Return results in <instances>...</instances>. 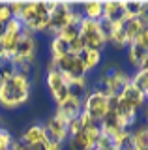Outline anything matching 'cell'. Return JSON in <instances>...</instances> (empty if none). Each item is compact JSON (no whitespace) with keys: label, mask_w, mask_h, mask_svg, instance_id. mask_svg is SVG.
I'll use <instances>...</instances> for the list:
<instances>
[{"label":"cell","mask_w":148,"mask_h":150,"mask_svg":"<svg viewBox=\"0 0 148 150\" xmlns=\"http://www.w3.org/2000/svg\"><path fill=\"white\" fill-rule=\"evenodd\" d=\"M32 92L30 75L15 71L10 79L0 81V107L6 111H13L26 105Z\"/></svg>","instance_id":"obj_1"},{"label":"cell","mask_w":148,"mask_h":150,"mask_svg":"<svg viewBox=\"0 0 148 150\" xmlns=\"http://www.w3.org/2000/svg\"><path fill=\"white\" fill-rule=\"evenodd\" d=\"M36 53H38V40H36V36L28 30H23L10 62L17 69L26 68V66H32L36 62Z\"/></svg>","instance_id":"obj_2"},{"label":"cell","mask_w":148,"mask_h":150,"mask_svg":"<svg viewBox=\"0 0 148 150\" xmlns=\"http://www.w3.org/2000/svg\"><path fill=\"white\" fill-rule=\"evenodd\" d=\"M131 83V75L122 68H109L107 71H103V75L99 77V90H103L107 96H120L122 90Z\"/></svg>","instance_id":"obj_3"},{"label":"cell","mask_w":148,"mask_h":150,"mask_svg":"<svg viewBox=\"0 0 148 150\" xmlns=\"http://www.w3.org/2000/svg\"><path fill=\"white\" fill-rule=\"evenodd\" d=\"M82 112H86L96 124H99L109 112V96L99 88L88 90V94L82 98Z\"/></svg>","instance_id":"obj_4"},{"label":"cell","mask_w":148,"mask_h":150,"mask_svg":"<svg viewBox=\"0 0 148 150\" xmlns=\"http://www.w3.org/2000/svg\"><path fill=\"white\" fill-rule=\"evenodd\" d=\"M79 38L85 43V49H94V51H103L107 45V40L101 30V21H90L82 17L79 25Z\"/></svg>","instance_id":"obj_5"},{"label":"cell","mask_w":148,"mask_h":150,"mask_svg":"<svg viewBox=\"0 0 148 150\" xmlns=\"http://www.w3.org/2000/svg\"><path fill=\"white\" fill-rule=\"evenodd\" d=\"M45 84H47L49 92H51V98L54 100V103H62L66 98L69 96V90H68V84H66V79L60 75V71L54 68L53 60H49L47 64V73H45Z\"/></svg>","instance_id":"obj_6"},{"label":"cell","mask_w":148,"mask_h":150,"mask_svg":"<svg viewBox=\"0 0 148 150\" xmlns=\"http://www.w3.org/2000/svg\"><path fill=\"white\" fill-rule=\"evenodd\" d=\"M73 13H75V9H73L71 4H68V2H56L54 9L49 13V25H47L45 34L58 36L60 30H62V28L71 21Z\"/></svg>","instance_id":"obj_7"},{"label":"cell","mask_w":148,"mask_h":150,"mask_svg":"<svg viewBox=\"0 0 148 150\" xmlns=\"http://www.w3.org/2000/svg\"><path fill=\"white\" fill-rule=\"evenodd\" d=\"M109 111L116 116L120 128L129 129L131 126H135V122H137V109H133L131 105H128L126 101H122L118 96H109Z\"/></svg>","instance_id":"obj_8"},{"label":"cell","mask_w":148,"mask_h":150,"mask_svg":"<svg viewBox=\"0 0 148 150\" xmlns=\"http://www.w3.org/2000/svg\"><path fill=\"white\" fill-rule=\"evenodd\" d=\"M101 131L98 124H92L88 128H82L77 135L68 137V148L69 150H94L96 143H98Z\"/></svg>","instance_id":"obj_9"},{"label":"cell","mask_w":148,"mask_h":150,"mask_svg":"<svg viewBox=\"0 0 148 150\" xmlns=\"http://www.w3.org/2000/svg\"><path fill=\"white\" fill-rule=\"evenodd\" d=\"M54 68L60 71V75H62L66 81H69V79H82L86 77V69L85 66H82L81 58L77 54H66L64 58H58V60H53Z\"/></svg>","instance_id":"obj_10"},{"label":"cell","mask_w":148,"mask_h":150,"mask_svg":"<svg viewBox=\"0 0 148 150\" xmlns=\"http://www.w3.org/2000/svg\"><path fill=\"white\" fill-rule=\"evenodd\" d=\"M23 30H25L23 23L19 21V19H15V17L6 23V32H4L2 40H0V45H2L4 51H6L8 60L11 58V54H13V51H15V45H17V41H19Z\"/></svg>","instance_id":"obj_11"},{"label":"cell","mask_w":148,"mask_h":150,"mask_svg":"<svg viewBox=\"0 0 148 150\" xmlns=\"http://www.w3.org/2000/svg\"><path fill=\"white\" fill-rule=\"evenodd\" d=\"M81 112H82V98L68 96L62 103H58V105H56L54 116H58L60 120H64L66 124H69V122L75 120Z\"/></svg>","instance_id":"obj_12"},{"label":"cell","mask_w":148,"mask_h":150,"mask_svg":"<svg viewBox=\"0 0 148 150\" xmlns=\"http://www.w3.org/2000/svg\"><path fill=\"white\" fill-rule=\"evenodd\" d=\"M45 131H47V135H49V139H53V141H58V143H66L68 141V124L64 120H60L58 116H51V118L45 122Z\"/></svg>","instance_id":"obj_13"},{"label":"cell","mask_w":148,"mask_h":150,"mask_svg":"<svg viewBox=\"0 0 148 150\" xmlns=\"http://www.w3.org/2000/svg\"><path fill=\"white\" fill-rule=\"evenodd\" d=\"M49 139L47 131L41 124H34V126H28L21 135V141L26 144V146H34V144H39V143H45Z\"/></svg>","instance_id":"obj_14"},{"label":"cell","mask_w":148,"mask_h":150,"mask_svg":"<svg viewBox=\"0 0 148 150\" xmlns=\"http://www.w3.org/2000/svg\"><path fill=\"white\" fill-rule=\"evenodd\" d=\"M126 19L124 13V2H103V19L107 23H122Z\"/></svg>","instance_id":"obj_15"},{"label":"cell","mask_w":148,"mask_h":150,"mask_svg":"<svg viewBox=\"0 0 148 150\" xmlns=\"http://www.w3.org/2000/svg\"><path fill=\"white\" fill-rule=\"evenodd\" d=\"M118 98H120L122 101H126L128 105H131L133 109H137V111L141 109V107H144V103H146L144 96H142V94L139 92V90H137L135 86H133L131 83H129L128 86L124 88V90H122V94H120Z\"/></svg>","instance_id":"obj_16"},{"label":"cell","mask_w":148,"mask_h":150,"mask_svg":"<svg viewBox=\"0 0 148 150\" xmlns=\"http://www.w3.org/2000/svg\"><path fill=\"white\" fill-rule=\"evenodd\" d=\"M113 28H111V36H109V43L114 47V49H128L129 47V41H128V36L124 32V21L122 23H111Z\"/></svg>","instance_id":"obj_17"},{"label":"cell","mask_w":148,"mask_h":150,"mask_svg":"<svg viewBox=\"0 0 148 150\" xmlns=\"http://www.w3.org/2000/svg\"><path fill=\"white\" fill-rule=\"evenodd\" d=\"M146 58H148V51L142 45H139L137 41L128 47V62L135 68V71L142 68V64H144Z\"/></svg>","instance_id":"obj_18"},{"label":"cell","mask_w":148,"mask_h":150,"mask_svg":"<svg viewBox=\"0 0 148 150\" xmlns=\"http://www.w3.org/2000/svg\"><path fill=\"white\" fill-rule=\"evenodd\" d=\"M81 21H82V13L81 11H75L73 13V17H71V21L68 23L66 26L60 30V38H64L66 41H71V40H75V38H79V25H81Z\"/></svg>","instance_id":"obj_19"},{"label":"cell","mask_w":148,"mask_h":150,"mask_svg":"<svg viewBox=\"0 0 148 150\" xmlns=\"http://www.w3.org/2000/svg\"><path fill=\"white\" fill-rule=\"evenodd\" d=\"M81 58L82 66H85L86 73L92 71V69H96L101 62V51H94V49H82L79 54H77Z\"/></svg>","instance_id":"obj_20"},{"label":"cell","mask_w":148,"mask_h":150,"mask_svg":"<svg viewBox=\"0 0 148 150\" xmlns=\"http://www.w3.org/2000/svg\"><path fill=\"white\" fill-rule=\"evenodd\" d=\"M69 54V41H66L60 36H53L51 40V60H58Z\"/></svg>","instance_id":"obj_21"},{"label":"cell","mask_w":148,"mask_h":150,"mask_svg":"<svg viewBox=\"0 0 148 150\" xmlns=\"http://www.w3.org/2000/svg\"><path fill=\"white\" fill-rule=\"evenodd\" d=\"M82 17L90 21H101L103 19V2H86L82 4Z\"/></svg>","instance_id":"obj_22"},{"label":"cell","mask_w":148,"mask_h":150,"mask_svg":"<svg viewBox=\"0 0 148 150\" xmlns=\"http://www.w3.org/2000/svg\"><path fill=\"white\" fill-rule=\"evenodd\" d=\"M66 84H68L69 96L85 98L86 94H88V77H82V79H69V81H66Z\"/></svg>","instance_id":"obj_23"},{"label":"cell","mask_w":148,"mask_h":150,"mask_svg":"<svg viewBox=\"0 0 148 150\" xmlns=\"http://www.w3.org/2000/svg\"><path fill=\"white\" fill-rule=\"evenodd\" d=\"M131 141L135 150H148V126H139L135 131H131Z\"/></svg>","instance_id":"obj_24"},{"label":"cell","mask_w":148,"mask_h":150,"mask_svg":"<svg viewBox=\"0 0 148 150\" xmlns=\"http://www.w3.org/2000/svg\"><path fill=\"white\" fill-rule=\"evenodd\" d=\"M131 84L144 96V100L148 101V73L142 71V69H137V71L131 75Z\"/></svg>","instance_id":"obj_25"},{"label":"cell","mask_w":148,"mask_h":150,"mask_svg":"<svg viewBox=\"0 0 148 150\" xmlns=\"http://www.w3.org/2000/svg\"><path fill=\"white\" fill-rule=\"evenodd\" d=\"M144 11H148V4H144V2H124V13H126V19L141 17ZM126 19H124V21H126Z\"/></svg>","instance_id":"obj_26"},{"label":"cell","mask_w":148,"mask_h":150,"mask_svg":"<svg viewBox=\"0 0 148 150\" xmlns=\"http://www.w3.org/2000/svg\"><path fill=\"white\" fill-rule=\"evenodd\" d=\"M15 71H17V68L10 62V60L2 62V64H0V81H6V79H10Z\"/></svg>","instance_id":"obj_27"},{"label":"cell","mask_w":148,"mask_h":150,"mask_svg":"<svg viewBox=\"0 0 148 150\" xmlns=\"http://www.w3.org/2000/svg\"><path fill=\"white\" fill-rule=\"evenodd\" d=\"M13 143V135L10 133V129L0 128V150H10Z\"/></svg>","instance_id":"obj_28"},{"label":"cell","mask_w":148,"mask_h":150,"mask_svg":"<svg viewBox=\"0 0 148 150\" xmlns=\"http://www.w3.org/2000/svg\"><path fill=\"white\" fill-rule=\"evenodd\" d=\"M13 15H11V9H10V4H0V23L6 25L8 21H11Z\"/></svg>","instance_id":"obj_29"},{"label":"cell","mask_w":148,"mask_h":150,"mask_svg":"<svg viewBox=\"0 0 148 150\" xmlns=\"http://www.w3.org/2000/svg\"><path fill=\"white\" fill-rule=\"evenodd\" d=\"M82 49H85V43H82L81 38H75V40L69 41V53L71 54H79Z\"/></svg>","instance_id":"obj_30"},{"label":"cell","mask_w":148,"mask_h":150,"mask_svg":"<svg viewBox=\"0 0 148 150\" xmlns=\"http://www.w3.org/2000/svg\"><path fill=\"white\" fill-rule=\"evenodd\" d=\"M137 43H139V45H142V47H144V49L148 51V26L141 32V36H139V40H137Z\"/></svg>","instance_id":"obj_31"},{"label":"cell","mask_w":148,"mask_h":150,"mask_svg":"<svg viewBox=\"0 0 148 150\" xmlns=\"http://www.w3.org/2000/svg\"><path fill=\"white\" fill-rule=\"evenodd\" d=\"M64 144L58 143V141H53V139H47V143H45V150H62Z\"/></svg>","instance_id":"obj_32"},{"label":"cell","mask_w":148,"mask_h":150,"mask_svg":"<svg viewBox=\"0 0 148 150\" xmlns=\"http://www.w3.org/2000/svg\"><path fill=\"white\" fill-rule=\"evenodd\" d=\"M10 150H28V146H26V144L23 143L21 139H13V143H11Z\"/></svg>","instance_id":"obj_33"},{"label":"cell","mask_w":148,"mask_h":150,"mask_svg":"<svg viewBox=\"0 0 148 150\" xmlns=\"http://www.w3.org/2000/svg\"><path fill=\"white\" fill-rule=\"evenodd\" d=\"M47 143V141H45ZM45 143H39V144H34V146H28V150H45Z\"/></svg>","instance_id":"obj_34"},{"label":"cell","mask_w":148,"mask_h":150,"mask_svg":"<svg viewBox=\"0 0 148 150\" xmlns=\"http://www.w3.org/2000/svg\"><path fill=\"white\" fill-rule=\"evenodd\" d=\"M6 60H8L6 51H4V49H2V45H0V64H2V62H6Z\"/></svg>","instance_id":"obj_35"},{"label":"cell","mask_w":148,"mask_h":150,"mask_svg":"<svg viewBox=\"0 0 148 150\" xmlns=\"http://www.w3.org/2000/svg\"><path fill=\"white\" fill-rule=\"evenodd\" d=\"M142 109H144V118H146V126H148V101L144 103V107H142Z\"/></svg>","instance_id":"obj_36"},{"label":"cell","mask_w":148,"mask_h":150,"mask_svg":"<svg viewBox=\"0 0 148 150\" xmlns=\"http://www.w3.org/2000/svg\"><path fill=\"white\" fill-rule=\"evenodd\" d=\"M4 32H6V25H4V23H0V40H2Z\"/></svg>","instance_id":"obj_37"}]
</instances>
